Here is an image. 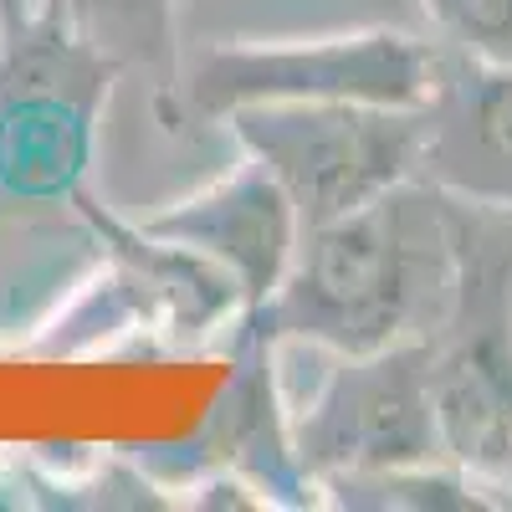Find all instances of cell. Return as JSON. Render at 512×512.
Segmentation results:
<instances>
[{
  "label": "cell",
  "mask_w": 512,
  "mask_h": 512,
  "mask_svg": "<svg viewBox=\"0 0 512 512\" xmlns=\"http://www.w3.org/2000/svg\"><path fill=\"white\" fill-rule=\"evenodd\" d=\"M456 292V210L431 180H405L354 216L303 231L262 308L236 318L272 344L374 354L431 338Z\"/></svg>",
  "instance_id": "cell-1"
},
{
  "label": "cell",
  "mask_w": 512,
  "mask_h": 512,
  "mask_svg": "<svg viewBox=\"0 0 512 512\" xmlns=\"http://www.w3.org/2000/svg\"><path fill=\"white\" fill-rule=\"evenodd\" d=\"M456 292L431 333L441 451L512 507V210L456 200Z\"/></svg>",
  "instance_id": "cell-2"
},
{
  "label": "cell",
  "mask_w": 512,
  "mask_h": 512,
  "mask_svg": "<svg viewBox=\"0 0 512 512\" xmlns=\"http://www.w3.org/2000/svg\"><path fill=\"white\" fill-rule=\"evenodd\" d=\"M118 72L52 6L0 0V190L72 210Z\"/></svg>",
  "instance_id": "cell-3"
},
{
  "label": "cell",
  "mask_w": 512,
  "mask_h": 512,
  "mask_svg": "<svg viewBox=\"0 0 512 512\" xmlns=\"http://www.w3.org/2000/svg\"><path fill=\"white\" fill-rule=\"evenodd\" d=\"M441 77V41L369 26L313 41H226L190 62L180 103L200 123H226L251 103H374L425 108Z\"/></svg>",
  "instance_id": "cell-4"
},
{
  "label": "cell",
  "mask_w": 512,
  "mask_h": 512,
  "mask_svg": "<svg viewBox=\"0 0 512 512\" xmlns=\"http://www.w3.org/2000/svg\"><path fill=\"white\" fill-rule=\"evenodd\" d=\"M221 128L287 190L303 231L415 180L425 149L420 108L374 103H251Z\"/></svg>",
  "instance_id": "cell-5"
},
{
  "label": "cell",
  "mask_w": 512,
  "mask_h": 512,
  "mask_svg": "<svg viewBox=\"0 0 512 512\" xmlns=\"http://www.w3.org/2000/svg\"><path fill=\"white\" fill-rule=\"evenodd\" d=\"M72 210L108 251V272L82 292V303L52 323L41 354H88L113 333H164L175 344H200L210 333H231L246 313V297L210 256L164 241L149 226H128L82 190Z\"/></svg>",
  "instance_id": "cell-6"
},
{
  "label": "cell",
  "mask_w": 512,
  "mask_h": 512,
  "mask_svg": "<svg viewBox=\"0 0 512 512\" xmlns=\"http://www.w3.org/2000/svg\"><path fill=\"white\" fill-rule=\"evenodd\" d=\"M292 451L318 487L328 477L446 461L431 400V338L338 354L313 400L292 410Z\"/></svg>",
  "instance_id": "cell-7"
},
{
  "label": "cell",
  "mask_w": 512,
  "mask_h": 512,
  "mask_svg": "<svg viewBox=\"0 0 512 512\" xmlns=\"http://www.w3.org/2000/svg\"><path fill=\"white\" fill-rule=\"evenodd\" d=\"M144 472L180 492L210 472H231L267 497V507H318L323 492L303 472L292 451V410L277 390V344L231 328V374L216 395V410L185 446H154L149 456H134Z\"/></svg>",
  "instance_id": "cell-8"
},
{
  "label": "cell",
  "mask_w": 512,
  "mask_h": 512,
  "mask_svg": "<svg viewBox=\"0 0 512 512\" xmlns=\"http://www.w3.org/2000/svg\"><path fill=\"white\" fill-rule=\"evenodd\" d=\"M144 226L164 241H180L210 256L221 272H231V282L246 297V313L262 308L277 292V282L292 267L297 241H303V221H297L287 190L246 154L231 175L154 210Z\"/></svg>",
  "instance_id": "cell-9"
},
{
  "label": "cell",
  "mask_w": 512,
  "mask_h": 512,
  "mask_svg": "<svg viewBox=\"0 0 512 512\" xmlns=\"http://www.w3.org/2000/svg\"><path fill=\"white\" fill-rule=\"evenodd\" d=\"M420 113V180L456 200L512 210V62H482L441 47L436 93Z\"/></svg>",
  "instance_id": "cell-10"
},
{
  "label": "cell",
  "mask_w": 512,
  "mask_h": 512,
  "mask_svg": "<svg viewBox=\"0 0 512 512\" xmlns=\"http://www.w3.org/2000/svg\"><path fill=\"white\" fill-rule=\"evenodd\" d=\"M41 6H52L123 72L154 77L159 98L180 93V0H41Z\"/></svg>",
  "instance_id": "cell-11"
},
{
  "label": "cell",
  "mask_w": 512,
  "mask_h": 512,
  "mask_svg": "<svg viewBox=\"0 0 512 512\" xmlns=\"http://www.w3.org/2000/svg\"><path fill=\"white\" fill-rule=\"evenodd\" d=\"M420 11L431 16L441 47L482 62H512V0H420Z\"/></svg>",
  "instance_id": "cell-12"
}]
</instances>
